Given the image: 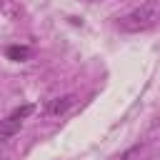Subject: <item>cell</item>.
I'll use <instances>...</instances> for the list:
<instances>
[{"instance_id": "4", "label": "cell", "mask_w": 160, "mask_h": 160, "mask_svg": "<svg viewBox=\"0 0 160 160\" xmlns=\"http://www.w3.org/2000/svg\"><path fill=\"white\" fill-rule=\"evenodd\" d=\"M5 55H8L10 60H15V62H22V60L30 58V48H25V45H10V48L5 50Z\"/></svg>"}, {"instance_id": "5", "label": "cell", "mask_w": 160, "mask_h": 160, "mask_svg": "<svg viewBox=\"0 0 160 160\" xmlns=\"http://www.w3.org/2000/svg\"><path fill=\"white\" fill-rule=\"evenodd\" d=\"M90 2H95V0H90Z\"/></svg>"}, {"instance_id": "2", "label": "cell", "mask_w": 160, "mask_h": 160, "mask_svg": "<svg viewBox=\"0 0 160 160\" xmlns=\"http://www.w3.org/2000/svg\"><path fill=\"white\" fill-rule=\"evenodd\" d=\"M32 112H35V105H32V102H25V105L15 108L5 120H0V140H8V138H12V135H18L20 128H22V122H25Z\"/></svg>"}, {"instance_id": "3", "label": "cell", "mask_w": 160, "mask_h": 160, "mask_svg": "<svg viewBox=\"0 0 160 160\" xmlns=\"http://www.w3.org/2000/svg\"><path fill=\"white\" fill-rule=\"evenodd\" d=\"M72 105H75V95H62V98H52V100L48 102L45 112H48V115H62V112H68V110H70Z\"/></svg>"}, {"instance_id": "1", "label": "cell", "mask_w": 160, "mask_h": 160, "mask_svg": "<svg viewBox=\"0 0 160 160\" xmlns=\"http://www.w3.org/2000/svg\"><path fill=\"white\" fill-rule=\"evenodd\" d=\"M160 22V0H145L142 5L132 8L118 20V28L122 32H145Z\"/></svg>"}]
</instances>
